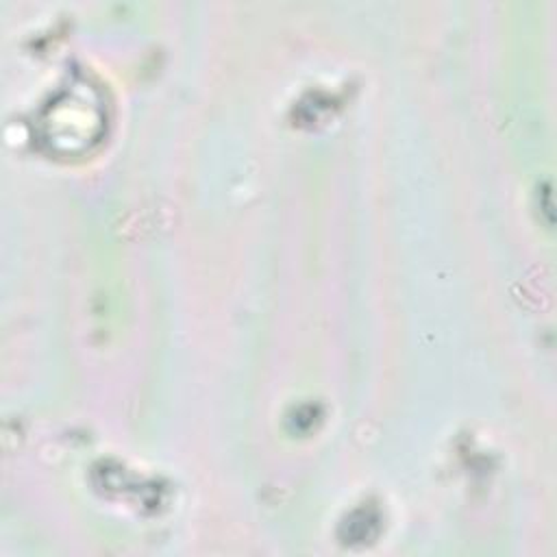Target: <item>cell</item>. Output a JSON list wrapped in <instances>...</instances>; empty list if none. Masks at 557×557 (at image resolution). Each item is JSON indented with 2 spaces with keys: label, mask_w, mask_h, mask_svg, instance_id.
Wrapping results in <instances>:
<instances>
[{
  "label": "cell",
  "mask_w": 557,
  "mask_h": 557,
  "mask_svg": "<svg viewBox=\"0 0 557 557\" xmlns=\"http://www.w3.org/2000/svg\"><path fill=\"white\" fill-rule=\"evenodd\" d=\"M107 128V104L102 91L76 78L44 107L37 131L39 141L59 157H78L96 146Z\"/></svg>",
  "instance_id": "1"
}]
</instances>
